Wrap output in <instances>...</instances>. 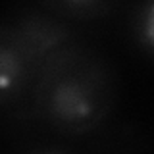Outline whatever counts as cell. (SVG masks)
Segmentation results:
<instances>
[{
  "label": "cell",
  "mask_w": 154,
  "mask_h": 154,
  "mask_svg": "<svg viewBox=\"0 0 154 154\" xmlns=\"http://www.w3.org/2000/svg\"><path fill=\"white\" fill-rule=\"evenodd\" d=\"M118 98L119 75L112 58L85 38L48 56L29 93L35 119L64 137L100 129Z\"/></svg>",
  "instance_id": "cell-1"
},
{
  "label": "cell",
  "mask_w": 154,
  "mask_h": 154,
  "mask_svg": "<svg viewBox=\"0 0 154 154\" xmlns=\"http://www.w3.org/2000/svg\"><path fill=\"white\" fill-rule=\"evenodd\" d=\"M38 67L25 42L0 19V110H12L31 93Z\"/></svg>",
  "instance_id": "cell-3"
},
{
  "label": "cell",
  "mask_w": 154,
  "mask_h": 154,
  "mask_svg": "<svg viewBox=\"0 0 154 154\" xmlns=\"http://www.w3.org/2000/svg\"><path fill=\"white\" fill-rule=\"evenodd\" d=\"M154 4L150 0L137 2L127 12V31L137 50L150 62L154 56Z\"/></svg>",
  "instance_id": "cell-5"
},
{
  "label": "cell",
  "mask_w": 154,
  "mask_h": 154,
  "mask_svg": "<svg viewBox=\"0 0 154 154\" xmlns=\"http://www.w3.org/2000/svg\"><path fill=\"white\" fill-rule=\"evenodd\" d=\"M38 4L46 12L73 25L106 19L122 6L114 0H42Z\"/></svg>",
  "instance_id": "cell-4"
},
{
  "label": "cell",
  "mask_w": 154,
  "mask_h": 154,
  "mask_svg": "<svg viewBox=\"0 0 154 154\" xmlns=\"http://www.w3.org/2000/svg\"><path fill=\"white\" fill-rule=\"evenodd\" d=\"M21 154H75L67 148L60 146V144H42V146H35V148H29V150L21 152Z\"/></svg>",
  "instance_id": "cell-6"
},
{
  "label": "cell",
  "mask_w": 154,
  "mask_h": 154,
  "mask_svg": "<svg viewBox=\"0 0 154 154\" xmlns=\"http://www.w3.org/2000/svg\"><path fill=\"white\" fill-rule=\"evenodd\" d=\"M0 19H4L19 35L38 66L54 52L83 38L79 25L56 17L41 4H17Z\"/></svg>",
  "instance_id": "cell-2"
}]
</instances>
